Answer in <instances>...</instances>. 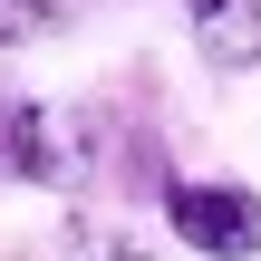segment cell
I'll list each match as a JSON object with an SVG mask.
<instances>
[{
  "instance_id": "cell-1",
  "label": "cell",
  "mask_w": 261,
  "mask_h": 261,
  "mask_svg": "<svg viewBox=\"0 0 261 261\" xmlns=\"http://www.w3.org/2000/svg\"><path fill=\"white\" fill-rule=\"evenodd\" d=\"M165 232L203 261H261V194L223 174H174L165 184Z\"/></svg>"
},
{
  "instance_id": "cell-2",
  "label": "cell",
  "mask_w": 261,
  "mask_h": 261,
  "mask_svg": "<svg viewBox=\"0 0 261 261\" xmlns=\"http://www.w3.org/2000/svg\"><path fill=\"white\" fill-rule=\"evenodd\" d=\"M0 184H39V194L77 184V145L29 87H0Z\"/></svg>"
},
{
  "instance_id": "cell-3",
  "label": "cell",
  "mask_w": 261,
  "mask_h": 261,
  "mask_svg": "<svg viewBox=\"0 0 261 261\" xmlns=\"http://www.w3.org/2000/svg\"><path fill=\"white\" fill-rule=\"evenodd\" d=\"M184 39L213 77H252L261 68V0H184Z\"/></svg>"
},
{
  "instance_id": "cell-4",
  "label": "cell",
  "mask_w": 261,
  "mask_h": 261,
  "mask_svg": "<svg viewBox=\"0 0 261 261\" xmlns=\"http://www.w3.org/2000/svg\"><path fill=\"white\" fill-rule=\"evenodd\" d=\"M58 19H68V0H0V48H19V39L58 29Z\"/></svg>"
}]
</instances>
